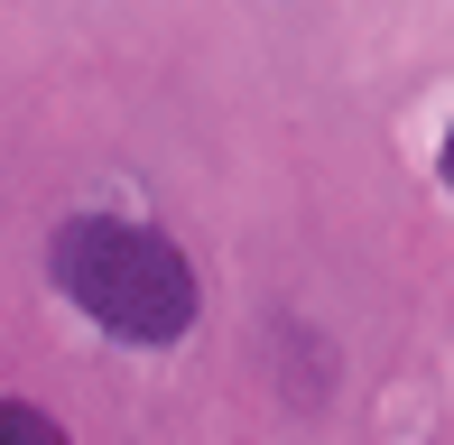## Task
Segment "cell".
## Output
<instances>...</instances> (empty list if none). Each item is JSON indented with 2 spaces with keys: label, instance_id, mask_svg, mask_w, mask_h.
<instances>
[{
  "label": "cell",
  "instance_id": "cell-2",
  "mask_svg": "<svg viewBox=\"0 0 454 445\" xmlns=\"http://www.w3.org/2000/svg\"><path fill=\"white\" fill-rule=\"evenodd\" d=\"M0 445H74V436L47 409H28V399H0Z\"/></svg>",
  "mask_w": 454,
  "mask_h": 445
},
{
  "label": "cell",
  "instance_id": "cell-3",
  "mask_svg": "<svg viewBox=\"0 0 454 445\" xmlns=\"http://www.w3.org/2000/svg\"><path fill=\"white\" fill-rule=\"evenodd\" d=\"M436 176H445V195H454V130H445V149H436Z\"/></svg>",
  "mask_w": 454,
  "mask_h": 445
},
{
  "label": "cell",
  "instance_id": "cell-1",
  "mask_svg": "<svg viewBox=\"0 0 454 445\" xmlns=\"http://www.w3.org/2000/svg\"><path fill=\"white\" fill-rule=\"evenodd\" d=\"M47 269L112 343H176L195 325V269H185V251L168 232H149V222L74 214V222H56Z\"/></svg>",
  "mask_w": 454,
  "mask_h": 445
}]
</instances>
